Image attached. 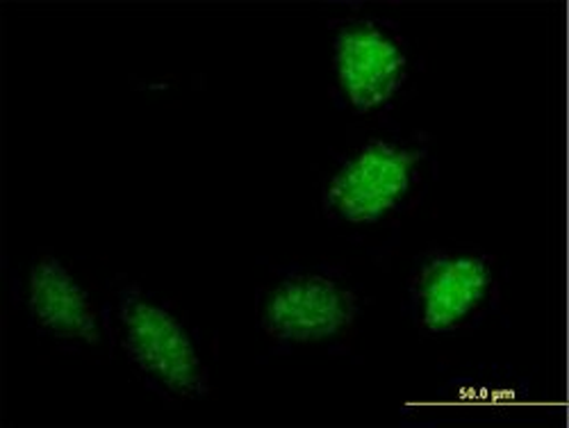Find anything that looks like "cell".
Masks as SVG:
<instances>
[{
    "label": "cell",
    "mask_w": 569,
    "mask_h": 428,
    "mask_svg": "<svg viewBox=\"0 0 569 428\" xmlns=\"http://www.w3.org/2000/svg\"><path fill=\"white\" fill-rule=\"evenodd\" d=\"M333 73L356 115L388 108L412 73V49L401 28L383 17L356 14L333 23Z\"/></svg>",
    "instance_id": "cell-5"
},
{
    "label": "cell",
    "mask_w": 569,
    "mask_h": 428,
    "mask_svg": "<svg viewBox=\"0 0 569 428\" xmlns=\"http://www.w3.org/2000/svg\"><path fill=\"white\" fill-rule=\"evenodd\" d=\"M429 165V147L419 139L369 137L328 171L321 189L323 215L342 228H381L421 199Z\"/></svg>",
    "instance_id": "cell-1"
},
{
    "label": "cell",
    "mask_w": 569,
    "mask_h": 428,
    "mask_svg": "<svg viewBox=\"0 0 569 428\" xmlns=\"http://www.w3.org/2000/svg\"><path fill=\"white\" fill-rule=\"evenodd\" d=\"M23 308L43 338L64 347H99L108 336L106 308L99 310L71 269L51 253L30 262Z\"/></svg>",
    "instance_id": "cell-6"
},
{
    "label": "cell",
    "mask_w": 569,
    "mask_h": 428,
    "mask_svg": "<svg viewBox=\"0 0 569 428\" xmlns=\"http://www.w3.org/2000/svg\"><path fill=\"white\" fill-rule=\"evenodd\" d=\"M497 301V260L486 251H429L408 278V315L426 336H451L479 326Z\"/></svg>",
    "instance_id": "cell-4"
},
{
    "label": "cell",
    "mask_w": 569,
    "mask_h": 428,
    "mask_svg": "<svg viewBox=\"0 0 569 428\" xmlns=\"http://www.w3.org/2000/svg\"><path fill=\"white\" fill-rule=\"evenodd\" d=\"M362 299L345 273L292 267L258 295V328L276 347H310L342 338L358 321Z\"/></svg>",
    "instance_id": "cell-3"
},
{
    "label": "cell",
    "mask_w": 569,
    "mask_h": 428,
    "mask_svg": "<svg viewBox=\"0 0 569 428\" xmlns=\"http://www.w3.org/2000/svg\"><path fill=\"white\" fill-rule=\"evenodd\" d=\"M108 338L144 386L169 401L210 395V369L199 340L173 308L139 285H123L106 306Z\"/></svg>",
    "instance_id": "cell-2"
}]
</instances>
